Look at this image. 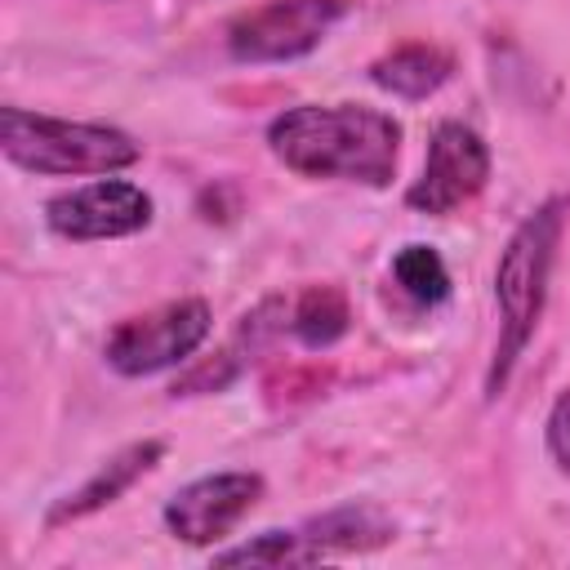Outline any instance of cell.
Listing matches in <instances>:
<instances>
[{
	"label": "cell",
	"mask_w": 570,
	"mask_h": 570,
	"mask_svg": "<svg viewBox=\"0 0 570 570\" xmlns=\"http://www.w3.org/2000/svg\"><path fill=\"white\" fill-rule=\"evenodd\" d=\"M454 71V58L436 45H396L392 53L374 58L370 62V80L392 94V98H405V102H419V98H432Z\"/></svg>",
	"instance_id": "30bf717a"
},
{
	"label": "cell",
	"mask_w": 570,
	"mask_h": 570,
	"mask_svg": "<svg viewBox=\"0 0 570 570\" xmlns=\"http://www.w3.org/2000/svg\"><path fill=\"white\" fill-rule=\"evenodd\" d=\"M263 499V476L258 472H209L174 490L165 503V530L191 548H209L227 539Z\"/></svg>",
	"instance_id": "52a82bcc"
},
{
	"label": "cell",
	"mask_w": 570,
	"mask_h": 570,
	"mask_svg": "<svg viewBox=\"0 0 570 570\" xmlns=\"http://www.w3.org/2000/svg\"><path fill=\"white\" fill-rule=\"evenodd\" d=\"M165 459V441H156V436H147V441H129V445H120L107 463H98V472L89 476V481H80L71 494H62L53 508H49V517H45V525L53 530V525H67V521H85V517H94V512H102L107 503H116L125 490H134L156 463Z\"/></svg>",
	"instance_id": "9c48e42d"
},
{
	"label": "cell",
	"mask_w": 570,
	"mask_h": 570,
	"mask_svg": "<svg viewBox=\"0 0 570 570\" xmlns=\"http://www.w3.org/2000/svg\"><path fill=\"white\" fill-rule=\"evenodd\" d=\"M316 561L303 530H263L236 548L214 552V566H307Z\"/></svg>",
	"instance_id": "5bb4252c"
},
{
	"label": "cell",
	"mask_w": 570,
	"mask_h": 570,
	"mask_svg": "<svg viewBox=\"0 0 570 570\" xmlns=\"http://www.w3.org/2000/svg\"><path fill=\"white\" fill-rule=\"evenodd\" d=\"M0 147L18 169L45 174V178L120 174L138 165L142 156L138 138L116 125L58 120V116L22 111V107H0Z\"/></svg>",
	"instance_id": "3957f363"
},
{
	"label": "cell",
	"mask_w": 570,
	"mask_h": 570,
	"mask_svg": "<svg viewBox=\"0 0 570 570\" xmlns=\"http://www.w3.org/2000/svg\"><path fill=\"white\" fill-rule=\"evenodd\" d=\"M392 276L423 307H436V303L450 298V267H445V258L432 245H405V249H396Z\"/></svg>",
	"instance_id": "4fadbf2b"
},
{
	"label": "cell",
	"mask_w": 570,
	"mask_h": 570,
	"mask_svg": "<svg viewBox=\"0 0 570 570\" xmlns=\"http://www.w3.org/2000/svg\"><path fill=\"white\" fill-rule=\"evenodd\" d=\"M561 227H566V200H543L534 214H525L512 227L508 245L499 249V263H494L499 343H494V361L485 370V401L503 396L512 365L521 361V352L530 347V338L539 330L557 245H561Z\"/></svg>",
	"instance_id": "7a4b0ae2"
},
{
	"label": "cell",
	"mask_w": 570,
	"mask_h": 570,
	"mask_svg": "<svg viewBox=\"0 0 570 570\" xmlns=\"http://www.w3.org/2000/svg\"><path fill=\"white\" fill-rule=\"evenodd\" d=\"M490 183V147L476 129H468L463 120H441L428 138V156H423V174L410 183L405 205L428 214V218H445L459 205H468L481 187Z\"/></svg>",
	"instance_id": "8992f818"
},
{
	"label": "cell",
	"mask_w": 570,
	"mask_h": 570,
	"mask_svg": "<svg viewBox=\"0 0 570 570\" xmlns=\"http://www.w3.org/2000/svg\"><path fill=\"white\" fill-rule=\"evenodd\" d=\"M209 330H214V312L205 298H174L142 316H125L107 334L102 356L116 374L142 379V374H160L169 365L191 361V352L209 338Z\"/></svg>",
	"instance_id": "277c9868"
},
{
	"label": "cell",
	"mask_w": 570,
	"mask_h": 570,
	"mask_svg": "<svg viewBox=\"0 0 570 570\" xmlns=\"http://www.w3.org/2000/svg\"><path fill=\"white\" fill-rule=\"evenodd\" d=\"M151 209L156 205L138 183L102 174L98 183H85V187L53 196L45 205V223L62 240H116V236L142 232L151 223Z\"/></svg>",
	"instance_id": "ba28073f"
},
{
	"label": "cell",
	"mask_w": 570,
	"mask_h": 570,
	"mask_svg": "<svg viewBox=\"0 0 570 570\" xmlns=\"http://www.w3.org/2000/svg\"><path fill=\"white\" fill-rule=\"evenodd\" d=\"M245 356L227 343L223 352H214L209 361H196L187 374H178L174 379V387H169V396H200V392H223V387H232L240 374H245Z\"/></svg>",
	"instance_id": "9a60e30c"
},
{
	"label": "cell",
	"mask_w": 570,
	"mask_h": 570,
	"mask_svg": "<svg viewBox=\"0 0 570 570\" xmlns=\"http://www.w3.org/2000/svg\"><path fill=\"white\" fill-rule=\"evenodd\" d=\"M543 436H548V454H552V463H557V468L570 476V387H566V392L552 401Z\"/></svg>",
	"instance_id": "2e32d148"
},
{
	"label": "cell",
	"mask_w": 570,
	"mask_h": 570,
	"mask_svg": "<svg viewBox=\"0 0 570 570\" xmlns=\"http://www.w3.org/2000/svg\"><path fill=\"white\" fill-rule=\"evenodd\" d=\"M347 321H352L347 298H343V289H334V285H307V289L289 303V334H294L303 347H312V352L338 343V338L347 334Z\"/></svg>",
	"instance_id": "7c38bea8"
},
{
	"label": "cell",
	"mask_w": 570,
	"mask_h": 570,
	"mask_svg": "<svg viewBox=\"0 0 570 570\" xmlns=\"http://www.w3.org/2000/svg\"><path fill=\"white\" fill-rule=\"evenodd\" d=\"M272 156L303 178H343L387 187L396 178L401 125L365 102H303L267 125Z\"/></svg>",
	"instance_id": "6da1fadb"
},
{
	"label": "cell",
	"mask_w": 570,
	"mask_h": 570,
	"mask_svg": "<svg viewBox=\"0 0 570 570\" xmlns=\"http://www.w3.org/2000/svg\"><path fill=\"white\" fill-rule=\"evenodd\" d=\"M303 539H307L312 557L321 561L325 552H370V548H383V543L396 539V525L379 508L347 503V508H334L325 517H312L303 525Z\"/></svg>",
	"instance_id": "8fae6325"
},
{
	"label": "cell",
	"mask_w": 570,
	"mask_h": 570,
	"mask_svg": "<svg viewBox=\"0 0 570 570\" xmlns=\"http://www.w3.org/2000/svg\"><path fill=\"white\" fill-rule=\"evenodd\" d=\"M343 13L347 0H267L232 18L227 53L236 62H294L312 53Z\"/></svg>",
	"instance_id": "5b68a950"
}]
</instances>
